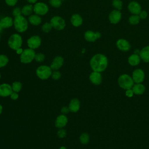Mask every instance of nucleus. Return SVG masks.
I'll return each instance as SVG.
<instances>
[{"label": "nucleus", "instance_id": "1", "mask_svg": "<svg viewBox=\"0 0 149 149\" xmlns=\"http://www.w3.org/2000/svg\"><path fill=\"white\" fill-rule=\"evenodd\" d=\"M90 64L93 71L101 72L107 68L108 65V59L105 55L98 54L92 57Z\"/></svg>", "mask_w": 149, "mask_h": 149}, {"label": "nucleus", "instance_id": "2", "mask_svg": "<svg viewBox=\"0 0 149 149\" xmlns=\"http://www.w3.org/2000/svg\"><path fill=\"white\" fill-rule=\"evenodd\" d=\"M13 24L15 29L20 33L25 31L28 27L27 20L22 15L15 17Z\"/></svg>", "mask_w": 149, "mask_h": 149}, {"label": "nucleus", "instance_id": "3", "mask_svg": "<svg viewBox=\"0 0 149 149\" xmlns=\"http://www.w3.org/2000/svg\"><path fill=\"white\" fill-rule=\"evenodd\" d=\"M52 70L50 66L47 65H41L36 69L37 76L41 80L48 79L51 76Z\"/></svg>", "mask_w": 149, "mask_h": 149}, {"label": "nucleus", "instance_id": "4", "mask_svg": "<svg viewBox=\"0 0 149 149\" xmlns=\"http://www.w3.org/2000/svg\"><path fill=\"white\" fill-rule=\"evenodd\" d=\"M133 79L128 74H122L118 79V84L123 89H130L133 86Z\"/></svg>", "mask_w": 149, "mask_h": 149}, {"label": "nucleus", "instance_id": "5", "mask_svg": "<svg viewBox=\"0 0 149 149\" xmlns=\"http://www.w3.org/2000/svg\"><path fill=\"white\" fill-rule=\"evenodd\" d=\"M35 52L34 49L31 48L25 49L23 51L22 53L20 54V59L22 63L24 64H27L31 62L33 59H34Z\"/></svg>", "mask_w": 149, "mask_h": 149}, {"label": "nucleus", "instance_id": "6", "mask_svg": "<svg viewBox=\"0 0 149 149\" xmlns=\"http://www.w3.org/2000/svg\"><path fill=\"white\" fill-rule=\"evenodd\" d=\"M9 47L13 50H17L21 47L22 44V38L18 34H13L8 40Z\"/></svg>", "mask_w": 149, "mask_h": 149}, {"label": "nucleus", "instance_id": "7", "mask_svg": "<svg viewBox=\"0 0 149 149\" xmlns=\"http://www.w3.org/2000/svg\"><path fill=\"white\" fill-rule=\"evenodd\" d=\"M50 23H51L52 27L58 30H61L65 27V22L64 19L58 16L52 17Z\"/></svg>", "mask_w": 149, "mask_h": 149}, {"label": "nucleus", "instance_id": "8", "mask_svg": "<svg viewBox=\"0 0 149 149\" xmlns=\"http://www.w3.org/2000/svg\"><path fill=\"white\" fill-rule=\"evenodd\" d=\"M33 10L36 15H44L48 11V6L42 2L36 3L33 8Z\"/></svg>", "mask_w": 149, "mask_h": 149}, {"label": "nucleus", "instance_id": "9", "mask_svg": "<svg viewBox=\"0 0 149 149\" xmlns=\"http://www.w3.org/2000/svg\"><path fill=\"white\" fill-rule=\"evenodd\" d=\"M41 43V38L38 36H34L27 40V45L31 49H34L38 48Z\"/></svg>", "mask_w": 149, "mask_h": 149}, {"label": "nucleus", "instance_id": "10", "mask_svg": "<svg viewBox=\"0 0 149 149\" xmlns=\"http://www.w3.org/2000/svg\"><path fill=\"white\" fill-rule=\"evenodd\" d=\"M12 92V86L10 84L8 83H2L0 84V97H9Z\"/></svg>", "mask_w": 149, "mask_h": 149}, {"label": "nucleus", "instance_id": "11", "mask_svg": "<svg viewBox=\"0 0 149 149\" xmlns=\"http://www.w3.org/2000/svg\"><path fill=\"white\" fill-rule=\"evenodd\" d=\"M68 122V119L66 115L61 114L56 117L55 122V125L57 128L61 129L67 125Z\"/></svg>", "mask_w": 149, "mask_h": 149}, {"label": "nucleus", "instance_id": "12", "mask_svg": "<svg viewBox=\"0 0 149 149\" xmlns=\"http://www.w3.org/2000/svg\"><path fill=\"white\" fill-rule=\"evenodd\" d=\"M144 72L140 69H136L133 72V80L134 82L136 83H140L143 81L144 79Z\"/></svg>", "mask_w": 149, "mask_h": 149}, {"label": "nucleus", "instance_id": "13", "mask_svg": "<svg viewBox=\"0 0 149 149\" xmlns=\"http://www.w3.org/2000/svg\"><path fill=\"white\" fill-rule=\"evenodd\" d=\"M63 64V58L61 56H56L54 58L50 67L52 70H58L62 67Z\"/></svg>", "mask_w": 149, "mask_h": 149}, {"label": "nucleus", "instance_id": "14", "mask_svg": "<svg viewBox=\"0 0 149 149\" xmlns=\"http://www.w3.org/2000/svg\"><path fill=\"white\" fill-rule=\"evenodd\" d=\"M89 79L93 84L95 85H99L102 81V76L100 72L93 71L90 74Z\"/></svg>", "mask_w": 149, "mask_h": 149}, {"label": "nucleus", "instance_id": "15", "mask_svg": "<svg viewBox=\"0 0 149 149\" xmlns=\"http://www.w3.org/2000/svg\"><path fill=\"white\" fill-rule=\"evenodd\" d=\"M68 108L70 112H77L80 108V102L77 98H73L70 100Z\"/></svg>", "mask_w": 149, "mask_h": 149}, {"label": "nucleus", "instance_id": "16", "mask_svg": "<svg viewBox=\"0 0 149 149\" xmlns=\"http://www.w3.org/2000/svg\"><path fill=\"white\" fill-rule=\"evenodd\" d=\"M101 36V34L99 32L94 33L92 31H87L84 34L85 39L90 42H94L97 38H100Z\"/></svg>", "mask_w": 149, "mask_h": 149}, {"label": "nucleus", "instance_id": "17", "mask_svg": "<svg viewBox=\"0 0 149 149\" xmlns=\"http://www.w3.org/2000/svg\"><path fill=\"white\" fill-rule=\"evenodd\" d=\"M13 22L10 17H5L0 20V33L3 29L9 28L12 26Z\"/></svg>", "mask_w": 149, "mask_h": 149}, {"label": "nucleus", "instance_id": "18", "mask_svg": "<svg viewBox=\"0 0 149 149\" xmlns=\"http://www.w3.org/2000/svg\"><path fill=\"white\" fill-rule=\"evenodd\" d=\"M121 18V13L119 10H113L109 16V19L112 23L115 24L119 22Z\"/></svg>", "mask_w": 149, "mask_h": 149}, {"label": "nucleus", "instance_id": "19", "mask_svg": "<svg viewBox=\"0 0 149 149\" xmlns=\"http://www.w3.org/2000/svg\"><path fill=\"white\" fill-rule=\"evenodd\" d=\"M129 11L135 15H139L141 12V6L136 2L133 1L130 2L128 6Z\"/></svg>", "mask_w": 149, "mask_h": 149}, {"label": "nucleus", "instance_id": "20", "mask_svg": "<svg viewBox=\"0 0 149 149\" xmlns=\"http://www.w3.org/2000/svg\"><path fill=\"white\" fill-rule=\"evenodd\" d=\"M116 45L120 50L123 51H127L129 50L130 48L129 43L126 40L123 39H120L118 40V41L116 42Z\"/></svg>", "mask_w": 149, "mask_h": 149}, {"label": "nucleus", "instance_id": "21", "mask_svg": "<svg viewBox=\"0 0 149 149\" xmlns=\"http://www.w3.org/2000/svg\"><path fill=\"white\" fill-rule=\"evenodd\" d=\"M140 56L145 62H149V46L143 48L140 52Z\"/></svg>", "mask_w": 149, "mask_h": 149}, {"label": "nucleus", "instance_id": "22", "mask_svg": "<svg viewBox=\"0 0 149 149\" xmlns=\"http://www.w3.org/2000/svg\"><path fill=\"white\" fill-rule=\"evenodd\" d=\"M70 21L74 26L78 27L82 24L83 19L79 14H74L71 17Z\"/></svg>", "mask_w": 149, "mask_h": 149}, {"label": "nucleus", "instance_id": "23", "mask_svg": "<svg viewBox=\"0 0 149 149\" xmlns=\"http://www.w3.org/2000/svg\"><path fill=\"white\" fill-rule=\"evenodd\" d=\"M145 90H146V88H145L144 86L140 83L135 84L134 86H133V88H132L133 93H134L135 94H137V95L143 94L144 93V92L145 91Z\"/></svg>", "mask_w": 149, "mask_h": 149}, {"label": "nucleus", "instance_id": "24", "mask_svg": "<svg viewBox=\"0 0 149 149\" xmlns=\"http://www.w3.org/2000/svg\"><path fill=\"white\" fill-rule=\"evenodd\" d=\"M30 23L34 26H38L41 23V18L38 15H32L29 17Z\"/></svg>", "mask_w": 149, "mask_h": 149}, {"label": "nucleus", "instance_id": "25", "mask_svg": "<svg viewBox=\"0 0 149 149\" xmlns=\"http://www.w3.org/2000/svg\"><path fill=\"white\" fill-rule=\"evenodd\" d=\"M129 63L132 66H136L140 63V58L139 56L137 54H133L129 57L128 59Z\"/></svg>", "mask_w": 149, "mask_h": 149}, {"label": "nucleus", "instance_id": "26", "mask_svg": "<svg viewBox=\"0 0 149 149\" xmlns=\"http://www.w3.org/2000/svg\"><path fill=\"white\" fill-rule=\"evenodd\" d=\"M33 6L32 5H26L23 7L22 10V13L24 15L28 16L31 14L33 10Z\"/></svg>", "mask_w": 149, "mask_h": 149}, {"label": "nucleus", "instance_id": "27", "mask_svg": "<svg viewBox=\"0 0 149 149\" xmlns=\"http://www.w3.org/2000/svg\"><path fill=\"white\" fill-rule=\"evenodd\" d=\"M11 86H12V88L13 91L18 93L22 90V84L20 81H15L12 83Z\"/></svg>", "mask_w": 149, "mask_h": 149}, {"label": "nucleus", "instance_id": "28", "mask_svg": "<svg viewBox=\"0 0 149 149\" xmlns=\"http://www.w3.org/2000/svg\"><path fill=\"white\" fill-rule=\"evenodd\" d=\"M80 142L83 144H86L89 142L90 140V136L89 135L86 133H82L80 137H79Z\"/></svg>", "mask_w": 149, "mask_h": 149}, {"label": "nucleus", "instance_id": "29", "mask_svg": "<svg viewBox=\"0 0 149 149\" xmlns=\"http://www.w3.org/2000/svg\"><path fill=\"white\" fill-rule=\"evenodd\" d=\"M9 62L8 58L3 54L0 55V68L5 66Z\"/></svg>", "mask_w": 149, "mask_h": 149}, {"label": "nucleus", "instance_id": "30", "mask_svg": "<svg viewBox=\"0 0 149 149\" xmlns=\"http://www.w3.org/2000/svg\"><path fill=\"white\" fill-rule=\"evenodd\" d=\"M140 16L137 15H135L133 16H132L129 17V22L132 24H136L139 23L140 20Z\"/></svg>", "mask_w": 149, "mask_h": 149}, {"label": "nucleus", "instance_id": "31", "mask_svg": "<svg viewBox=\"0 0 149 149\" xmlns=\"http://www.w3.org/2000/svg\"><path fill=\"white\" fill-rule=\"evenodd\" d=\"M52 28V26L51 23H48V22L44 24L42 26V30L45 33H48L51 30Z\"/></svg>", "mask_w": 149, "mask_h": 149}, {"label": "nucleus", "instance_id": "32", "mask_svg": "<svg viewBox=\"0 0 149 149\" xmlns=\"http://www.w3.org/2000/svg\"><path fill=\"white\" fill-rule=\"evenodd\" d=\"M49 3L54 8H58L62 4L61 0H49Z\"/></svg>", "mask_w": 149, "mask_h": 149}, {"label": "nucleus", "instance_id": "33", "mask_svg": "<svg viewBox=\"0 0 149 149\" xmlns=\"http://www.w3.org/2000/svg\"><path fill=\"white\" fill-rule=\"evenodd\" d=\"M44 59H45V56L43 54L38 53L35 55L34 59L37 62H41L44 60Z\"/></svg>", "mask_w": 149, "mask_h": 149}, {"label": "nucleus", "instance_id": "34", "mask_svg": "<svg viewBox=\"0 0 149 149\" xmlns=\"http://www.w3.org/2000/svg\"><path fill=\"white\" fill-rule=\"evenodd\" d=\"M113 6L118 10H120L122 8V2L120 0H113L112 2Z\"/></svg>", "mask_w": 149, "mask_h": 149}, {"label": "nucleus", "instance_id": "35", "mask_svg": "<svg viewBox=\"0 0 149 149\" xmlns=\"http://www.w3.org/2000/svg\"><path fill=\"white\" fill-rule=\"evenodd\" d=\"M66 134H67L66 131L63 128L59 129V130L57 132V136L61 139L65 137L66 136Z\"/></svg>", "mask_w": 149, "mask_h": 149}, {"label": "nucleus", "instance_id": "36", "mask_svg": "<svg viewBox=\"0 0 149 149\" xmlns=\"http://www.w3.org/2000/svg\"><path fill=\"white\" fill-rule=\"evenodd\" d=\"M61 74L60 72H59L58 70H54V72H52L51 77L54 80H58L61 78Z\"/></svg>", "mask_w": 149, "mask_h": 149}, {"label": "nucleus", "instance_id": "37", "mask_svg": "<svg viewBox=\"0 0 149 149\" xmlns=\"http://www.w3.org/2000/svg\"><path fill=\"white\" fill-rule=\"evenodd\" d=\"M21 13H22V10H20V9L18 7L15 8L13 10V15L15 17L21 15Z\"/></svg>", "mask_w": 149, "mask_h": 149}, {"label": "nucleus", "instance_id": "38", "mask_svg": "<svg viewBox=\"0 0 149 149\" xmlns=\"http://www.w3.org/2000/svg\"><path fill=\"white\" fill-rule=\"evenodd\" d=\"M10 97V98L13 100H16L18 98H19V94H18V93H16V92H15V91H13L11 94L9 96Z\"/></svg>", "mask_w": 149, "mask_h": 149}, {"label": "nucleus", "instance_id": "39", "mask_svg": "<svg viewBox=\"0 0 149 149\" xmlns=\"http://www.w3.org/2000/svg\"><path fill=\"white\" fill-rule=\"evenodd\" d=\"M5 2L6 4L8 5L9 6H13L16 3V2H17V0H5Z\"/></svg>", "mask_w": 149, "mask_h": 149}, {"label": "nucleus", "instance_id": "40", "mask_svg": "<svg viewBox=\"0 0 149 149\" xmlns=\"http://www.w3.org/2000/svg\"><path fill=\"white\" fill-rule=\"evenodd\" d=\"M61 111L62 114H63V115H66V114H68L70 112L69 108L67 107H63L61 108Z\"/></svg>", "mask_w": 149, "mask_h": 149}, {"label": "nucleus", "instance_id": "41", "mask_svg": "<svg viewBox=\"0 0 149 149\" xmlns=\"http://www.w3.org/2000/svg\"><path fill=\"white\" fill-rule=\"evenodd\" d=\"M147 13L146 11H142L139 13V16L142 19H146L147 17Z\"/></svg>", "mask_w": 149, "mask_h": 149}, {"label": "nucleus", "instance_id": "42", "mask_svg": "<svg viewBox=\"0 0 149 149\" xmlns=\"http://www.w3.org/2000/svg\"><path fill=\"white\" fill-rule=\"evenodd\" d=\"M133 95V91L132 90H130V89L127 90V91H126V95L127 97H132Z\"/></svg>", "mask_w": 149, "mask_h": 149}, {"label": "nucleus", "instance_id": "43", "mask_svg": "<svg viewBox=\"0 0 149 149\" xmlns=\"http://www.w3.org/2000/svg\"><path fill=\"white\" fill-rule=\"evenodd\" d=\"M23 49L21 48H19V49H17V50H16V53L17 54H21L22 53V52H23Z\"/></svg>", "mask_w": 149, "mask_h": 149}, {"label": "nucleus", "instance_id": "44", "mask_svg": "<svg viewBox=\"0 0 149 149\" xmlns=\"http://www.w3.org/2000/svg\"><path fill=\"white\" fill-rule=\"evenodd\" d=\"M29 2H30V3H35L37 0H27Z\"/></svg>", "mask_w": 149, "mask_h": 149}, {"label": "nucleus", "instance_id": "45", "mask_svg": "<svg viewBox=\"0 0 149 149\" xmlns=\"http://www.w3.org/2000/svg\"><path fill=\"white\" fill-rule=\"evenodd\" d=\"M2 109H3V108H2V106L1 105V104H0V115L2 113Z\"/></svg>", "mask_w": 149, "mask_h": 149}, {"label": "nucleus", "instance_id": "46", "mask_svg": "<svg viewBox=\"0 0 149 149\" xmlns=\"http://www.w3.org/2000/svg\"><path fill=\"white\" fill-rule=\"evenodd\" d=\"M59 149H66V148L65 147V146H61Z\"/></svg>", "mask_w": 149, "mask_h": 149}, {"label": "nucleus", "instance_id": "47", "mask_svg": "<svg viewBox=\"0 0 149 149\" xmlns=\"http://www.w3.org/2000/svg\"><path fill=\"white\" fill-rule=\"evenodd\" d=\"M1 73H0V79H1Z\"/></svg>", "mask_w": 149, "mask_h": 149}, {"label": "nucleus", "instance_id": "48", "mask_svg": "<svg viewBox=\"0 0 149 149\" xmlns=\"http://www.w3.org/2000/svg\"><path fill=\"white\" fill-rule=\"evenodd\" d=\"M0 39H1V35H0Z\"/></svg>", "mask_w": 149, "mask_h": 149}]
</instances>
